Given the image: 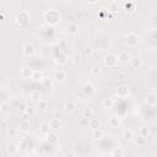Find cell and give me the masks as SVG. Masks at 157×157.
Returning a JSON list of instances; mask_svg holds the SVG:
<instances>
[{
  "instance_id": "44dd1931",
  "label": "cell",
  "mask_w": 157,
  "mask_h": 157,
  "mask_svg": "<svg viewBox=\"0 0 157 157\" xmlns=\"http://www.w3.org/2000/svg\"><path fill=\"white\" fill-rule=\"evenodd\" d=\"M123 137H124V140H126V141H131V140L135 137V134H134V131H132L131 129H126V130L123 132Z\"/></svg>"
},
{
  "instance_id": "ba28073f",
  "label": "cell",
  "mask_w": 157,
  "mask_h": 157,
  "mask_svg": "<svg viewBox=\"0 0 157 157\" xmlns=\"http://www.w3.org/2000/svg\"><path fill=\"white\" fill-rule=\"evenodd\" d=\"M45 140H47V142H48L49 145H55V144H58V141H59V136H58L56 132L50 131L49 134L45 135Z\"/></svg>"
},
{
  "instance_id": "2e32d148",
  "label": "cell",
  "mask_w": 157,
  "mask_h": 157,
  "mask_svg": "<svg viewBox=\"0 0 157 157\" xmlns=\"http://www.w3.org/2000/svg\"><path fill=\"white\" fill-rule=\"evenodd\" d=\"M130 64H131V67L134 69H140L142 66V59L139 58V56H135L130 60Z\"/></svg>"
},
{
  "instance_id": "5b68a950",
  "label": "cell",
  "mask_w": 157,
  "mask_h": 157,
  "mask_svg": "<svg viewBox=\"0 0 157 157\" xmlns=\"http://www.w3.org/2000/svg\"><path fill=\"white\" fill-rule=\"evenodd\" d=\"M117 96L118 97H120V98H125V97H128L129 96V93H130V90H129V87L126 86V85H119L118 87H117Z\"/></svg>"
},
{
  "instance_id": "8fae6325",
  "label": "cell",
  "mask_w": 157,
  "mask_h": 157,
  "mask_svg": "<svg viewBox=\"0 0 157 157\" xmlns=\"http://www.w3.org/2000/svg\"><path fill=\"white\" fill-rule=\"evenodd\" d=\"M33 71H34V70H32L31 67H28V66H23V67L21 69L20 74H21V76H22L23 78H32Z\"/></svg>"
},
{
  "instance_id": "3957f363",
  "label": "cell",
  "mask_w": 157,
  "mask_h": 157,
  "mask_svg": "<svg viewBox=\"0 0 157 157\" xmlns=\"http://www.w3.org/2000/svg\"><path fill=\"white\" fill-rule=\"evenodd\" d=\"M118 63V56L114 54H108L104 56V65L107 67H115Z\"/></svg>"
},
{
  "instance_id": "f546056e",
  "label": "cell",
  "mask_w": 157,
  "mask_h": 157,
  "mask_svg": "<svg viewBox=\"0 0 157 157\" xmlns=\"http://www.w3.org/2000/svg\"><path fill=\"white\" fill-rule=\"evenodd\" d=\"M119 6H120L119 1H112V2L109 4V11H110V12H115V11L119 10Z\"/></svg>"
},
{
  "instance_id": "bcb514c9",
  "label": "cell",
  "mask_w": 157,
  "mask_h": 157,
  "mask_svg": "<svg viewBox=\"0 0 157 157\" xmlns=\"http://www.w3.org/2000/svg\"><path fill=\"white\" fill-rule=\"evenodd\" d=\"M156 142H157V135H156Z\"/></svg>"
},
{
  "instance_id": "5bb4252c",
  "label": "cell",
  "mask_w": 157,
  "mask_h": 157,
  "mask_svg": "<svg viewBox=\"0 0 157 157\" xmlns=\"http://www.w3.org/2000/svg\"><path fill=\"white\" fill-rule=\"evenodd\" d=\"M82 91H83V93L86 94V96H88V97H91L93 93H94V87L91 85V83H85L83 85V87H82Z\"/></svg>"
},
{
  "instance_id": "7c38bea8",
  "label": "cell",
  "mask_w": 157,
  "mask_h": 157,
  "mask_svg": "<svg viewBox=\"0 0 157 157\" xmlns=\"http://www.w3.org/2000/svg\"><path fill=\"white\" fill-rule=\"evenodd\" d=\"M54 78H55L56 82H64V81L67 78V75H66L65 71H63V70H58V71L55 72V75H54Z\"/></svg>"
},
{
  "instance_id": "f1b7e54d",
  "label": "cell",
  "mask_w": 157,
  "mask_h": 157,
  "mask_svg": "<svg viewBox=\"0 0 157 157\" xmlns=\"http://www.w3.org/2000/svg\"><path fill=\"white\" fill-rule=\"evenodd\" d=\"M40 131L43 132V134H49L50 131H52V128H50V124L49 123H43L42 124V126H40Z\"/></svg>"
},
{
  "instance_id": "7a4b0ae2",
  "label": "cell",
  "mask_w": 157,
  "mask_h": 157,
  "mask_svg": "<svg viewBox=\"0 0 157 157\" xmlns=\"http://www.w3.org/2000/svg\"><path fill=\"white\" fill-rule=\"evenodd\" d=\"M16 21H17V23L21 27H26L28 25V22H29V15H28V12L25 11V10H21L20 12H17Z\"/></svg>"
},
{
  "instance_id": "d4e9b609",
  "label": "cell",
  "mask_w": 157,
  "mask_h": 157,
  "mask_svg": "<svg viewBox=\"0 0 157 157\" xmlns=\"http://www.w3.org/2000/svg\"><path fill=\"white\" fill-rule=\"evenodd\" d=\"M88 126H90L92 130L98 129V128H99V120H98L97 118H92V119H90V120H88Z\"/></svg>"
},
{
  "instance_id": "d590c367",
  "label": "cell",
  "mask_w": 157,
  "mask_h": 157,
  "mask_svg": "<svg viewBox=\"0 0 157 157\" xmlns=\"http://www.w3.org/2000/svg\"><path fill=\"white\" fill-rule=\"evenodd\" d=\"M124 6H125V10H126V11L132 12V11H134V6H135V2H125Z\"/></svg>"
},
{
  "instance_id": "ac0fdd59",
  "label": "cell",
  "mask_w": 157,
  "mask_h": 157,
  "mask_svg": "<svg viewBox=\"0 0 157 157\" xmlns=\"http://www.w3.org/2000/svg\"><path fill=\"white\" fill-rule=\"evenodd\" d=\"M44 78V75H43V71H40V70H34L33 71V75H32V80L33 81H42Z\"/></svg>"
},
{
  "instance_id": "d6986e66",
  "label": "cell",
  "mask_w": 157,
  "mask_h": 157,
  "mask_svg": "<svg viewBox=\"0 0 157 157\" xmlns=\"http://www.w3.org/2000/svg\"><path fill=\"white\" fill-rule=\"evenodd\" d=\"M113 104H114V99L112 98V97H107V98H103V101H102V105H103V108H112L113 107Z\"/></svg>"
},
{
  "instance_id": "4316f807",
  "label": "cell",
  "mask_w": 157,
  "mask_h": 157,
  "mask_svg": "<svg viewBox=\"0 0 157 157\" xmlns=\"http://www.w3.org/2000/svg\"><path fill=\"white\" fill-rule=\"evenodd\" d=\"M120 118H118V117H112L110 119H109V125L112 126V128H118L119 125H120Z\"/></svg>"
},
{
  "instance_id": "52a82bcc",
  "label": "cell",
  "mask_w": 157,
  "mask_h": 157,
  "mask_svg": "<svg viewBox=\"0 0 157 157\" xmlns=\"http://www.w3.org/2000/svg\"><path fill=\"white\" fill-rule=\"evenodd\" d=\"M117 56H118V61L121 63V64H126L128 61L131 60L130 54H129V52H126V50H121Z\"/></svg>"
},
{
  "instance_id": "f35d334b",
  "label": "cell",
  "mask_w": 157,
  "mask_h": 157,
  "mask_svg": "<svg viewBox=\"0 0 157 157\" xmlns=\"http://www.w3.org/2000/svg\"><path fill=\"white\" fill-rule=\"evenodd\" d=\"M25 112H26V115H33L34 114V109L33 108H31V107H27L26 109H25Z\"/></svg>"
},
{
  "instance_id": "60d3db41",
  "label": "cell",
  "mask_w": 157,
  "mask_h": 157,
  "mask_svg": "<svg viewBox=\"0 0 157 157\" xmlns=\"http://www.w3.org/2000/svg\"><path fill=\"white\" fill-rule=\"evenodd\" d=\"M64 157H76V153L72 152V151H69V152H66V153L64 155Z\"/></svg>"
},
{
  "instance_id": "83f0119b",
  "label": "cell",
  "mask_w": 157,
  "mask_h": 157,
  "mask_svg": "<svg viewBox=\"0 0 157 157\" xmlns=\"http://www.w3.org/2000/svg\"><path fill=\"white\" fill-rule=\"evenodd\" d=\"M140 136H142V137H148L150 136V134H151V129L150 128H147V126H142V128H140Z\"/></svg>"
},
{
  "instance_id": "7bdbcfd3",
  "label": "cell",
  "mask_w": 157,
  "mask_h": 157,
  "mask_svg": "<svg viewBox=\"0 0 157 157\" xmlns=\"http://www.w3.org/2000/svg\"><path fill=\"white\" fill-rule=\"evenodd\" d=\"M1 125H2V128H6V121L5 120H1Z\"/></svg>"
},
{
  "instance_id": "74e56055",
  "label": "cell",
  "mask_w": 157,
  "mask_h": 157,
  "mask_svg": "<svg viewBox=\"0 0 157 157\" xmlns=\"http://www.w3.org/2000/svg\"><path fill=\"white\" fill-rule=\"evenodd\" d=\"M37 105H38V108L44 109V108H47V107H48V102H47L45 99H40L39 102H37Z\"/></svg>"
},
{
  "instance_id": "4dcf8cb0",
  "label": "cell",
  "mask_w": 157,
  "mask_h": 157,
  "mask_svg": "<svg viewBox=\"0 0 157 157\" xmlns=\"http://www.w3.org/2000/svg\"><path fill=\"white\" fill-rule=\"evenodd\" d=\"M134 140H135V144L137 146H145L146 145V139L142 137V136H140V135L137 137H134Z\"/></svg>"
},
{
  "instance_id": "4fadbf2b",
  "label": "cell",
  "mask_w": 157,
  "mask_h": 157,
  "mask_svg": "<svg viewBox=\"0 0 157 157\" xmlns=\"http://www.w3.org/2000/svg\"><path fill=\"white\" fill-rule=\"evenodd\" d=\"M67 33L71 36H75L78 33V25L76 22H71L67 25Z\"/></svg>"
},
{
  "instance_id": "7402d4cb",
  "label": "cell",
  "mask_w": 157,
  "mask_h": 157,
  "mask_svg": "<svg viewBox=\"0 0 157 157\" xmlns=\"http://www.w3.org/2000/svg\"><path fill=\"white\" fill-rule=\"evenodd\" d=\"M82 118H85V119H87V120L92 119V118H93V110H92L91 108H85V109L82 110Z\"/></svg>"
},
{
  "instance_id": "1f68e13d",
  "label": "cell",
  "mask_w": 157,
  "mask_h": 157,
  "mask_svg": "<svg viewBox=\"0 0 157 157\" xmlns=\"http://www.w3.org/2000/svg\"><path fill=\"white\" fill-rule=\"evenodd\" d=\"M0 110H1V113H7L10 110V103L9 102H2L0 104Z\"/></svg>"
},
{
  "instance_id": "6da1fadb",
  "label": "cell",
  "mask_w": 157,
  "mask_h": 157,
  "mask_svg": "<svg viewBox=\"0 0 157 157\" xmlns=\"http://www.w3.org/2000/svg\"><path fill=\"white\" fill-rule=\"evenodd\" d=\"M60 17H61L60 16V12L58 10H55V9H50V10H48V11L44 12V21L48 25H50V26L58 25L60 22Z\"/></svg>"
},
{
  "instance_id": "cb8c5ba5",
  "label": "cell",
  "mask_w": 157,
  "mask_h": 157,
  "mask_svg": "<svg viewBox=\"0 0 157 157\" xmlns=\"http://www.w3.org/2000/svg\"><path fill=\"white\" fill-rule=\"evenodd\" d=\"M55 63H58V64H65L66 63V55L64 54V53H61V52H59V55H55Z\"/></svg>"
},
{
  "instance_id": "8d00e7d4",
  "label": "cell",
  "mask_w": 157,
  "mask_h": 157,
  "mask_svg": "<svg viewBox=\"0 0 157 157\" xmlns=\"http://www.w3.org/2000/svg\"><path fill=\"white\" fill-rule=\"evenodd\" d=\"M31 98H32L33 101H37V102H39V101L42 99V94H40L39 92H33V93L31 94Z\"/></svg>"
},
{
  "instance_id": "7dc6e473",
  "label": "cell",
  "mask_w": 157,
  "mask_h": 157,
  "mask_svg": "<svg viewBox=\"0 0 157 157\" xmlns=\"http://www.w3.org/2000/svg\"><path fill=\"white\" fill-rule=\"evenodd\" d=\"M101 157H104V156H101Z\"/></svg>"
},
{
  "instance_id": "9c48e42d",
  "label": "cell",
  "mask_w": 157,
  "mask_h": 157,
  "mask_svg": "<svg viewBox=\"0 0 157 157\" xmlns=\"http://www.w3.org/2000/svg\"><path fill=\"white\" fill-rule=\"evenodd\" d=\"M34 53H36V48H34V45H32V44H29V43L25 44V47H23V55H25V56H27V58L33 56Z\"/></svg>"
},
{
  "instance_id": "f6af8a7d",
  "label": "cell",
  "mask_w": 157,
  "mask_h": 157,
  "mask_svg": "<svg viewBox=\"0 0 157 157\" xmlns=\"http://www.w3.org/2000/svg\"><path fill=\"white\" fill-rule=\"evenodd\" d=\"M91 52H92V50H91V48H88V49H86V53H87V54H91Z\"/></svg>"
},
{
  "instance_id": "ffe728a7",
  "label": "cell",
  "mask_w": 157,
  "mask_h": 157,
  "mask_svg": "<svg viewBox=\"0 0 157 157\" xmlns=\"http://www.w3.org/2000/svg\"><path fill=\"white\" fill-rule=\"evenodd\" d=\"M29 128H31V124H29V121H28L27 119H23V120L20 121V130H21V131L26 132V131L29 130Z\"/></svg>"
},
{
  "instance_id": "9a60e30c",
  "label": "cell",
  "mask_w": 157,
  "mask_h": 157,
  "mask_svg": "<svg viewBox=\"0 0 157 157\" xmlns=\"http://www.w3.org/2000/svg\"><path fill=\"white\" fill-rule=\"evenodd\" d=\"M49 124H50V128L54 129V130H58V129L63 128V121L60 119H56V118H52Z\"/></svg>"
},
{
  "instance_id": "484cf974",
  "label": "cell",
  "mask_w": 157,
  "mask_h": 157,
  "mask_svg": "<svg viewBox=\"0 0 157 157\" xmlns=\"http://www.w3.org/2000/svg\"><path fill=\"white\" fill-rule=\"evenodd\" d=\"M6 151H7V153H9V155L13 156V155L18 151V147H17L16 145H13V144H9V145L6 146Z\"/></svg>"
},
{
  "instance_id": "836d02e7",
  "label": "cell",
  "mask_w": 157,
  "mask_h": 157,
  "mask_svg": "<svg viewBox=\"0 0 157 157\" xmlns=\"http://www.w3.org/2000/svg\"><path fill=\"white\" fill-rule=\"evenodd\" d=\"M72 61H74L75 64H80V63H82V55H81L80 53L74 54V55H72Z\"/></svg>"
},
{
  "instance_id": "d6a6232c",
  "label": "cell",
  "mask_w": 157,
  "mask_h": 157,
  "mask_svg": "<svg viewBox=\"0 0 157 157\" xmlns=\"http://www.w3.org/2000/svg\"><path fill=\"white\" fill-rule=\"evenodd\" d=\"M6 135H7L9 137H16V136H17V129H15V128H9L7 131H6Z\"/></svg>"
},
{
  "instance_id": "ab89813d",
  "label": "cell",
  "mask_w": 157,
  "mask_h": 157,
  "mask_svg": "<svg viewBox=\"0 0 157 157\" xmlns=\"http://www.w3.org/2000/svg\"><path fill=\"white\" fill-rule=\"evenodd\" d=\"M18 151H25L26 150V144L25 142H21V144H18Z\"/></svg>"
},
{
  "instance_id": "603a6c76",
  "label": "cell",
  "mask_w": 157,
  "mask_h": 157,
  "mask_svg": "<svg viewBox=\"0 0 157 157\" xmlns=\"http://www.w3.org/2000/svg\"><path fill=\"white\" fill-rule=\"evenodd\" d=\"M124 155H125V152L121 147H115L112 151V157H124Z\"/></svg>"
},
{
  "instance_id": "ee69618b",
  "label": "cell",
  "mask_w": 157,
  "mask_h": 157,
  "mask_svg": "<svg viewBox=\"0 0 157 157\" xmlns=\"http://www.w3.org/2000/svg\"><path fill=\"white\" fill-rule=\"evenodd\" d=\"M88 4L90 5H93V4H97V1L96 0H92V1H88Z\"/></svg>"
},
{
  "instance_id": "30bf717a",
  "label": "cell",
  "mask_w": 157,
  "mask_h": 157,
  "mask_svg": "<svg viewBox=\"0 0 157 157\" xmlns=\"http://www.w3.org/2000/svg\"><path fill=\"white\" fill-rule=\"evenodd\" d=\"M146 103L148 105H151V107L157 105V93H155V92L147 93V96H146Z\"/></svg>"
},
{
  "instance_id": "b9f144b4",
  "label": "cell",
  "mask_w": 157,
  "mask_h": 157,
  "mask_svg": "<svg viewBox=\"0 0 157 157\" xmlns=\"http://www.w3.org/2000/svg\"><path fill=\"white\" fill-rule=\"evenodd\" d=\"M92 74H93V75H98V74H99V66H94V67L92 69Z\"/></svg>"
},
{
  "instance_id": "8992f818",
  "label": "cell",
  "mask_w": 157,
  "mask_h": 157,
  "mask_svg": "<svg viewBox=\"0 0 157 157\" xmlns=\"http://www.w3.org/2000/svg\"><path fill=\"white\" fill-rule=\"evenodd\" d=\"M76 108H77V102L74 99H69L64 104V110L67 113H74L76 110Z\"/></svg>"
},
{
  "instance_id": "e0dca14e",
  "label": "cell",
  "mask_w": 157,
  "mask_h": 157,
  "mask_svg": "<svg viewBox=\"0 0 157 157\" xmlns=\"http://www.w3.org/2000/svg\"><path fill=\"white\" fill-rule=\"evenodd\" d=\"M91 135H92V137H93V139H102V137L104 136V130H103V129H101V128L94 129V130H92Z\"/></svg>"
},
{
  "instance_id": "e575fe53",
  "label": "cell",
  "mask_w": 157,
  "mask_h": 157,
  "mask_svg": "<svg viewBox=\"0 0 157 157\" xmlns=\"http://www.w3.org/2000/svg\"><path fill=\"white\" fill-rule=\"evenodd\" d=\"M53 118H56V119H63L64 118V112L63 110H59V109H55L54 113H53Z\"/></svg>"
},
{
  "instance_id": "277c9868",
  "label": "cell",
  "mask_w": 157,
  "mask_h": 157,
  "mask_svg": "<svg viewBox=\"0 0 157 157\" xmlns=\"http://www.w3.org/2000/svg\"><path fill=\"white\" fill-rule=\"evenodd\" d=\"M139 40H140V38H139V36L136 33L131 32V33H128L126 34V44L129 47H131V48L136 47L139 44Z\"/></svg>"
}]
</instances>
